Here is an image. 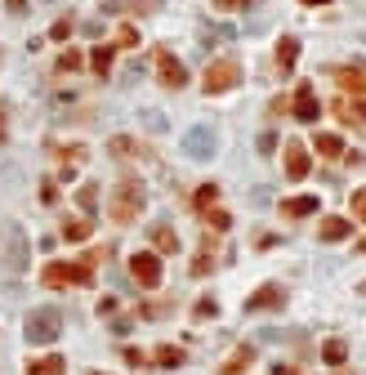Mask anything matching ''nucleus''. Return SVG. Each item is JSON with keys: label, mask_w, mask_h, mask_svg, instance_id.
Masks as SVG:
<instances>
[{"label": "nucleus", "mask_w": 366, "mask_h": 375, "mask_svg": "<svg viewBox=\"0 0 366 375\" xmlns=\"http://www.w3.org/2000/svg\"><path fill=\"white\" fill-rule=\"evenodd\" d=\"M143 206H147V192H143V183H139V179H121V183L112 188L108 215L116 219V224H135Z\"/></svg>", "instance_id": "1"}, {"label": "nucleus", "mask_w": 366, "mask_h": 375, "mask_svg": "<svg viewBox=\"0 0 366 375\" xmlns=\"http://www.w3.org/2000/svg\"><path fill=\"white\" fill-rule=\"evenodd\" d=\"M94 260H103V255H85L80 264H45L41 282L49 291H63V286H90L94 282Z\"/></svg>", "instance_id": "2"}, {"label": "nucleus", "mask_w": 366, "mask_h": 375, "mask_svg": "<svg viewBox=\"0 0 366 375\" xmlns=\"http://www.w3.org/2000/svg\"><path fill=\"white\" fill-rule=\"evenodd\" d=\"M58 331H63L58 309H36V313H27V331H23L27 344H54Z\"/></svg>", "instance_id": "3"}, {"label": "nucleus", "mask_w": 366, "mask_h": 375, "mask_svg": "<svg viewBox=\"0 0 366 375\" xmlns=\"http://www.w3.org/2000/svg\"><path fill=\"white\" fill-rule=\"evenodd\" d=\"M237 81H241V67L232 63V58H219V63H210V67H206L202 90H206V94H228Z\"/></svg>", "instance_id": "4"}, {"label": "nucleus", "mask_w": 366, "mask_h": 375, "mask_svg": "<svg viewBox=\"0 0 366 375\" xmlns=\"http://www.w3.org/2000/svg\"><path fill=\"white\" fill-rule=\"evenodd\" d=\"M0 242H5V264H9V272H23L27 260H31V246H27L23 228H19V224H5V228H0Z\"/></svg>", "instance_id": "5"}, {"label": "nucleus", "mask_w": 366, "mask_h": 375, "mask_svg": "<svg viewBox=\"0 0 366 375\" xmlns=\"http://www.w3.org/2000/svg\"><path fill=\"white\" fill-rule=\"evenodd\" d=\"M183 152H188L192 161H206L219 152V134H214L210 125H192L188 134H183Z\"/></svg>", "instance_id": "6"}, {"label": "nucleus", "mask_w": 366, "mask_h": 375, "mask_svg": "<svg viewBox=\"0 0 366 375\" xmlns=\"http://www.w3.org/2000/svg\"><path fill=\"white\" fill-rule=\"evenodd\" d=\"M130 277H135L143 291H157V286H161V260H157V250H139L135 260H130Z\"/></svg>", "instance_id": "7"}, {"label": "nucleus", "mask_w": 366, "mask_h": 375, "mask_svg": "<svg viewBox=\"0 0 366 375\" xmlns=\"http://www.w3.org/2000/svg\"><path fill=\"white\" fill-rule=\"evenodd\" d=\"M291 112H295V121H304V125H313V121H318L322 98H318V90H313L308 81H299V90H295V98H291Z\"/></svg>", "instance_id": "8"}, {"label": "nucleus", "mask_w": 366, "mask_h": 375, "mask_svg": "<svg viewBox=\"0 0 366 375\" xmlns=\"http://www.w3.org/2000/svg\"><path fill=\"white\" fill-rule=\"evenodd\" d=\"M157 72H161L165 90H183V85H188V67H183L170 49H161V54H157Z\"/></svg>", "instance_id": "9"}, {"label": "nucleus", "mask_w": 366, "mask_h": 375, "mask_svg": "<svg viewBox=\"0 0 366 375\" xmlns=\"http://www.w3.org/2000/svg\"><path fill=\"white\" fill-rule=\"evenodd\" d=\"M286 304V291L277 282H263L255 295H246V313H259V309H281Z\"/></svg>", "instance_id": "10"}, {"label": "nucleus", "mask_w": 366, "mask_h": 375, "mask_svg": "<svg viewBox=\"0 0 366 375\" xmlns=\"http://www.w3.org/2000/svg\"><path fill=\"white\" fill-rule=\"evenodd\" d=\"M308 170H313V161H308V148L299 143V139H291V143H286V175L299 183V179H308Z\"/></svg>", "instance_id": "11"}, {"label": "nucleus", "mask_w": 366, "mask_h": 375, "mask_svg": "<svg viewBox=\"0 0 366 375\" xmlns=\"http://www.w3.org/2000/svg\"><path fill=\"white\" fill-rule=\"evenodd\" d=\"M335 81L344 85L348 94H357V98H362V94H366V63H344L340 72H335Z\"/></svg>", "instance_id": "12"}, {"label": "nucleus", "mask_w": 366, "mask_h": 375, "mask_svg": "<svg viewBox=\"0 0 366 375\" xmlns=\"http://www.w3.org/2000/svg\"><path fill=\"white\" fill-rule=\"evenodd\" d=\"M318 237H322V242H344V237H353V224H348L344 215H326Z\"/></svg>", "instance_id": "13"}, {"label": "nucleus", "mask_w": 366, "mask_h": 375, "mask_svg": "<svg viewBox=\"0 0 366 375\" xmlns=\"http://www.w3.org/2000/svg\"><path fill=\"white\" fill-rule=\"evenodd\" d=\"M152 246H157L161 255H174V250H179V232L165 224V219H161V224H152Z\"/></svg>", "instance_id": "14"}, {"label": "nucleus", "mask_w": 366, "mask_h": 375, "mask_svg": "<svg viewBox=\"0 0 366 375\" xmlns=\"http://www.w3.org/2000/svg\"><path fill=\"white\" fill-rule=\"evenodd\" d=\"M281 215H291V219L318 215V197H291V201H281Z\"/></svg>", "instance_id": "15"}, {"label": "nucleus", "mask_w": 366, "mask_h": 375, "mask_svg": "<svg viewBox=\"0 0 366 375\" xmlns=\"http://www.w3.org/2000/svg\"><path fill=\"white\" fill-rule=\"evenodd\" d=\"M63 371H68L63 357H31L27 362V375H63Z\"/></svg>", "instance_id": "16"}, {"label": "nucleus", "mask_w": 366, "mask_h": 375, "mask_svg": "<svg viewBox=\"0 0 366 375\" xmlns=\"http://www.w3.org/2000/svg\"><path fill=\"white\" fill-rule=\"evenodd\" d=\"M295 58H299V41L295 36H281L277 41V67H281V72H291Z\"/></svg>", "instance_id": "17"}, {"label": "nucleus", "mask_w": 366, "mask_h": 375, "mask_svg": "<svg viewBox=\"0 0 366 375\" xmlns=\"http://www.w3.org/2000/svg\"><path fill=\"white\" fill-rule=\"evenodd\" d=\"M335 112H340V121H348V125H366V98H353V103L344 98Z\"/></svg>", "instance_id": "18"}, {"label": "nucleus", "mask_w": 366, "mask_h": 375, "mask_svg": "<svg viewBox=\"0 0 366 375\" xmlns=\"http://www.w3.org/2000/svg\"><path fill=\"white\" fill-rule=\"evenodd\" d=\"M165 0H116V5H108L112 14H152V9H161Z\"/></svg>", "instance_id": "19"}, {"label": "nucleus", "mask_w": 366, "mask_h": 375, "mask_svg": "<svg viewBox=\"0 0 366 375\" xmlns=\"http://www.w3.org/2000/svg\"><path fill=\"white\" fill-rule=\"evenodd\" d=\"M251 362H255V349H251V344H241L237 353H232V357H228V366H224L219 375H241V371H246V366H251Z\"/></svg>", "instance_id": "20"}, {"label": "nucleus", "mask_w": 366, "mask_h": 375, "mask_svg": "<svg viewBox=\"0 0 366 375\" xmlns=\"http://www.w3.org/2000/svg\"><path fill=\"white\" fill-rule=\"evenodd\" d=\"M313 152H318V157H344V143H340V134H318Z\"/></svg>", "instance_id": "21"}, {"label": "nucleus", "mask_w": 366, "mask_h": 375, "mask_svg": "<svg viewBox=\"0 0 366 375\" xmlns=\"http://www.w3.org/2000/svg\"><path fill=\"white\" fill-rule=\"evenodd\" d=\"M108 152H112V157H135V152H139V143L135 139H130V134H112V139H108Z\"/></svg>", "instance_id": "22"}, {"label": "nucleus", "mask_w": 366, "mask_h": 375, "mask_svg": "<svg viewBox=\"0 0 366 375\" xmlns=\"http://www.w3.org/2000/svg\"><path fill=\"white\" fill-rule=\"evenodd\" d=\"M322 357H326L330 366H344V362H348V344H344V339H326V344H322Z\"/></svg>", "instance_id": "23"}, {"label": "nucleus", "mask_w": 366, "mask_h": 375, "mask_svg": "<svg viewBox=\"0 0 366 375\" xmlns=\"http://www.w3.org/2000/svg\"><path fill=\"white\" fill-rule=\"evenodd\" d=\"M139 121H143V130H152V134H165V130H170L165 112H157V108H143V112H139Z\"/></svg>", "instance_id": "24"}, {"label": "nucleus", "mask_w": 366, "mask_h": 375, "mask_svg": "<svg viewBox=\"0 0 366 375\" xmlns=\"http://www.w3.org/2000/svg\"><path fill=\"white\" fill-rule=\"evenodd\" d=\"M90 232H94L90 219H68V224H63V237H68V242H85Z\"/></svg>", "instance_id": "25"}, {"label": "nucleus", "mask_w": 366, "mask_h": 375, "mask_svg": "<svg viewBox=\"0 0 366 375\" xmlns=\"http://www.w3.org/2000/svg\"><path fill=\"white\" fill-rule=\"evenodd\" d=\"M135 45H139V27L121 23V27H116V36H112V49H135Z\"/></svg>", "instance_id": "26"}, {"label": "nucleus", "mask_w": 366, "mask_h": 375, "mask_svg": "<svg viewBox=\"0 0 366 375\" xmlns=\"http://www.w3.org/2000/svg\"><path fill=\"white\" fill-rule=\"evenodd\" d=\"M152 362H157V366H183V349H174V344H161V349L152 353Z\"/></svg>", "instance_id": "27"}, {"label": "nucleus", "mask_w": 366, "mask_h": 375, "mask_svg": "<svg viewBox=\"0 0 366 375\" xmlns=\"http://www.w3.org/2000/svg\"><path fill=\"white\" fill-rule=\"evenodd\" d=\"M90 67H94L98 76H108V72H112V45H98L94 54H90Z\"/></svg>", "instance_id": "28"}, {"label": "nucleus", "mask_w": 366, "mask_h": 375, "mask_svg": "<svg viewBox=\"0 0 366 375\" xmlns=\"http://www.w3.org/2000/svg\"><path fill=\"white\" fill-rule=\"evenodd\" d=\"M76 201H80V210H85V219L98 210V183H85V188H80V192H76Z\"/></svg>", "instance_id": "29"}, {"label": "nucleus", "mask_w": 366, "mask_h": 375, "mask_svg": "<svg viewBox=\"0 0 366 375\" xmlns=\"http://www.w3.org/2000/svg\"><path fill=\"white\" fill-rule=\"evenodd\" d=\"M202 41L210 45V41H232V27H219V23H206L202 27Z\"/></svg>", "instance_id": "30"}, {"label": "nucleus", "mask_w": 366, "mask_h": 375, "mask_svg": "<svg viewBox=\"0 0 366 375\" xmlns=\"http://www.w3.org/2000/svg\"><path fill=\"white\" fill-rule=\"evenodd\" d=\"M76 67H80V54H76V49H68V54L54 63V72H58V76H68V72H76Z\"/></svg>", "instance_id": "31"}, {"label": "nucleus", "mask_w": 366, "mask_h": 375, "mask_svg": "<svg viewBox=\"0 0 366 375\" xmlns=\"http://www.w3.org/2000/svg\"><path fill=\"white\" fill-rule=\"evenodd\" d=\"M214 201H219V188H214V183H202V192H197V206H202V210H210Z\"/></svg>", "instance_id": "32"}, {"label": "nucleus", "mask_w": 366, "mask_h": 375, "mask_svg": "<svg viewBox=\"0 0 366 375\" xmlns=\"http://www.w3.org/2000/svg\"><path fill=\"white\" fill-rule=\"evenodd\" d=\"M210 228H214V232H228V228H232V215H228V210H210Z\"/></svg>", "instance_id": "33"}, {"label": "nucleus", "mask_w": 366, "mask_h": 375, "mask_svg": "<svg viewBox=\"0 0 366 375\" xmlns=\"http://www.w3.org/2000/svg\"><path fill=\"white\" fill-rule=\"evenodd\" d=\"M72 27H76L72 19H58L54 27H49V36H54V41H68V36H72Z\"/></svg>", "instance_id": "34"}, {"label": "nucleus", "mask_w": 366, "mask_h": 375, "mask_svg": "<svg viewBox=\"0 0 366 375\" xmlns=\"http://www.w3.org/2000/svg\"><path fill=\"white\" fill-rule=\"evenodd\" d=\"M192 313L202 317V322H206V317H219V304H214V299H197V309H192Z\"/></svg>", "instance_id": "35"}, {"label": "nucleus", "mask_w": 366, "mask_h": 375, "mask_svg": "<svg viewBox=\"0 0 366 375\" xmlns=\"http://www.w3.org/2000/svg\"><path fill=\"white\" fill-rule=\"evenodd\" d=\"M210 250H202V255H197V260H192V277H206V272H210Z\"/></svg>", "instance_id": "36"}, {"label": "nucleus", "mask_w": 366, "mask_h": 375, "mask_svg": "<svg viewBox=\"0 0 366 375\" xmlns=\"http://www.w3.org/2000/svg\"><path fill=\"white\" fill-rule=\"evenodd\" d=\"M41 201H45V206H54V201H58V183H54V179L41 183Z\"/></svg>", "instance_id": "37"}, {"label": "nucleus", "mask_w": 366, "mask_h": 375, "mask_svg": "<svg viewBox=\"0 0 366 375\" xmlns=\"http://www.w3.org/2000/svg\"><path fill=\"white\" fill-rule=\"evenodd\" d=\"M353 215L366 224V188H357V192H353Z\"/></svg>", "instance_id": "38"}, {"label": "nucleus", "mask_w": 366, "mask_h": 375, "mask_svg": "<svg viewBox=\"0 0 366 375\" xmlns=\"http://www.w3.org/2000/svg\"><path fill=\"white\" fill-rule=\"evenodd\" d=\"M214 5H219V9H251L255 0H214Z\"/></svg>", "instance_id": "39"}, {"label": "nucleus", "mask_w": 366, "mask_h": 375, "mask_svg": "<svg viewBox=\"0 0 366 375\" xmlns=\"http://www.w3.org/2000/svg\"><path fill=\"white\" fill-rule=\"evenodd\" d=\"M125 362H130V366H143L147 357H143V349H125Z\"/></svg>", "instance_id": "40"}, {"label": "nucleus", "mask_w": 366, "mask_h": 375, "mask_svg": "<svg viewBox=\"0 0 366 375\" xmlns=\"http://www.w3.org/2000/svg\"><path fill=\"white\" fill-rule=\"evenodd\" d=\"M5 5H9L14 19H23V14H27V0H5Z\"/></svg>", "instance_id": "41"}, {"label": "nucleus", "mask_w": 366, "mask_h": 375, "mask_svg": "<svg viewBox=\"0 0 366 375\" xmlns=\"http://www.w3.org/2000/svg\"><path fill=\"white\" fill-rule=\"evenodd\" d=\"M273 148H277V139H273V134H259V152H263V157H268Z\"/></svg>", "instance_id": "42"}, {"label": "nucleus", "mask_w": 366, "mask_h": 375, "mask_svg": "<svg viewBox=\"0 0 366 375\" xmlns=\"http://www.w3.org/2000/svg\"><path fill=\"white\" fill-rule=\"evenodd\" d=\"M273 375H299L295 366H286V362H273Z\"/></svg>", "instance_id": "43"}, {"label": "nucleus", "mask_w": 366, "mask_h": 375, "mask_svg": "<svg viewBox=\"0 0 366 375\" xmlns=\"http://www.w3.org/2000/svg\"><path fill=\"white\" fill-rule=\"evenodd\" d=\"M299 5H308V9H313V5H330V0H299Z\"/></svg>", "instance_id": "44"}, {"label": "nucleus", "mask_w": 366, "mask_h": 375, "mask_svg": "<svg viewBox=\"0 0 366 375\" xmlns=\"http://www.w3.org/2000/svg\"><path fill=\"white\" fill-rule=\"evenodd\" d=\"M357 250H362V255H366V237H362V242H357Z\"/></svg>", "instance_id": "45"}, {"label": "nucleus", "mask_w": 366, "mask_h": 375, "mask_svg": "<svg viewBox=\"0 0 366 375\" xmlns=\"http://www.w3.org/2000/svg\"><path fill=\"white\" fill-rule=\"evenodd\" d=\"M357 295H366V282H362V286H357Z\"/></svg>", "instance_id": "46"}]
</instances>
